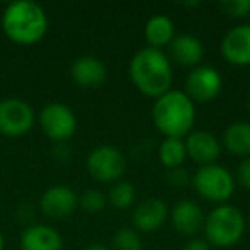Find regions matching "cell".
I'll use <instances>...</instances> for the list:
<instances>
[{
	"label": "cell",
	"instance_id": "5bb4252c",
	"mask_svg": "<svg viewBox=\"0 0 250 250\" xmlns=\"http://www.w3.org/2000/svg\"><path fill=\"white\" fill-rule=\"evenodd\" d=\"M168 218V208L165 201L158 197H151L143 201L136 208L132 214V223L137 231L151 233L158 229Z\"/></svg>",
	"mask_w": 250,
	"mask_h": 250
},
{
	"label": "cell",
	"instance_id": "ffe728a7",
	"mask_svg": "<svg viewBox=\"0 0 250 250\" xmlns=\"http://www.w3.org/2000/svg\"><path fill=\"white\" fill-rule=\"evenodd\" d=\"M160 161L167 168L173 170V168H180V165L184 163L187 151H185V144L182 139H175V137H165L163 143L160 144Z\"/></svg>",
	"mask_w": 250,
	"mask_h": 250
},
{
	"label": "cell",
	"instance_id": "4316f807",
	"mask_svg": "<svg viewBox=\"0 0 250 250\" xmlns=\"http://www.w3.org/2000/svg\"><path fill=\"white\" fill-rule=\"evenodd\" d=\"M83 250H111V249L106 245H101V243H91V245L84 247Z\"/></svg>",
	"mask_w": 250,
	"mask_h": 250
},
{
	"label": "cell",
	"instance_id": "e0dca14e",
	"mask_svg": "<svg viewBox=\"0 0 250 250\" xmlns=\"http://www.w3.org/2000/svg\"><path fill=\"white\" fill-rule=\"evenodd\" d=\"M170 55L180 65H197L204 55L201 40L192 35H178L170 43Z\"/></svg>",
	"mask_w": 250,
	"mask_h": 250
},
{
	"label": "cell",
	"instance_id": "f1b7e54d",
	"mask_svg": "<svg viewBox=\"0 0 250 250\" xmlns=\"http://www.w3.org/2000/svg\"><path fill=\"white\" fill-rule=\"evenodd\" d=\"M245 221H247V226H249V229H250V212H249V218H247Z\"/></svg>",
	"mask_w": 250,
	"mask_h": 250
},
{
	"label": "cell",
	"instance_id": "2e32d148",
	"mask_svg": "<svg viewBox=\"0 0 250 250\" xmlns=\"http://www.w3.org/2000/svg\"><path fill=\"white\" fill-rule=\"evenodd\" d=\"M22 250H62V236L48 225H33L21 235Z\"/></svg>",
	"mask_w": 250,
	"mask_h": 250
},
{
	"label": "cell",
	"instance_id": "277c9868",
	"mask_svg": "<svg viewBox=\"0 0 250 250\" xmlns=\"http://www.w3.org/2000/svg\"><path fill=\"white\" fill-rule=\"evenodd\" d=\"M247 221L242 211L231 204L216 206L204 218L206 242L214 247H231L243 236Z\"/></svg>",
	"mask_w": 250,
	"mask_h": 250
},
{
	"label": "cell",
	"instance_id": "6da1fadb",
	"mask_svg": "<svg viewBox=\"0 0 250 250\" xmlns=\"http://www.w3.org/2000/svg\"><path fill=\"white\" fill-rule=\"evenodd\" d=\"M129 74L134 86L143 94L160 98L168 93L173 81L170 60L158 48H143L136 52L129 65Z\"/></svg>",
	"mask_w": 250,
	"mask_h": 250
},
{
	"label": "cell",
	"instance_id": "ac0fdd59",
	"mask_svg": "<svg viewBox=\"0 0 250 250\" xmlns=\"http://www.w3.org/2000/svg\"><path fill=\"white\" fill-rule=\"evenodd\" d=\"M223 144L226 151L233 156L250 158V124L249 122H235L228 125L223 132Z\"/></svg>",
	"mask_w": 250,
	"mask_h": 250
},
{
	"label": "cell",
	"instance_id": "4fadbf2b",
	"mask_svg": "<svg viewBox=\"0 0 250 250\" xmlns=\"http://www.w3.org/2000/svg\"><path fill=\"white\" fill-rule=\"evenodd\" d=\"M184 144H185V151H187V156H190L201 167L214 163L216 158L219 156V151H221L219 141L216 139L214 134L208 132V130L190 132Z\"/></svg>",
	"mask_w": 250,
	"mask_h": 250
},
{
	"label": "cell",
	"instance_id": "8fae6325",
	"mask_svg": "<svg viewBox=\"0 0 250 250\" xmlns=\"http://www.w3.org/2000/svg\"><path fill=\"white\" fill-rule=\"evenodd\" d=\"M221 55L233 65L250 63V24L233 28L221 40Z\"/></svg>",
	"mask_w": 250,
	"mask_h": 250
},
{
	"label": "cell",
	"instance_id": "52a82bcc",
	"mask_svg": "<svg viewBox=\"0 0 250 250\" xmlns=\"http://www.w3.org/2000/svg\"><path fill=\"white\" fill-rule=\"evenodd\" d=\"M35 124L31 104L19 98H5L0 101V132L4 136H22Z\"/></svg>",
	"mask_w": 250,
	"mask_h": 250
},
{
	"label": "cell",
	"instance_id": "cb8c5ba5",
	"mask_svg": "<svg viewBox=\"0 0 250 250\" xmlns=\"http://www.w3.org/2000/svg\"><path fill=\"white\" fill-rule=\"evenodd\" d=\"M219 7L231 18H242L250 12V0H225Z\"/></svg>",
	"mask_w": 250,
	"mask_h": 250
},
{
	"label": "cell",
	"instance_id": "8992f818",
	"mask_svg": "<svg viewBox=\"0 0 250 250\" xmlns=\"http://www.w3.org/2000/svg\"><path fill=\"white\" fill-rule=\"evenodd\" d=\"M86 167L89 175L98 182L110 184L118 182L125 173V156L115 146H98L89 153L86 160Z\"/></svg>",
	"mask_w": 250,
	"mask_h": 250
},
{
	"label": "cell",
	"instance_id": "83f0119b",
	"mask_svg": "<svg viewBox=\"0 0 250 250\" xmlns=\"http://www.w3.org/2000/svg\"><path fill=\"white\" fill-rule=\"evenodd\" d=\"M4 245H5V242H4V235H2V231H0V250H4Z\"/></svg>",
	"mask_w": 250,
	"mask_h": 250
},
{
	"label": "cell",
	"instance_id": "603a6c76",
	"mask_svg": "<svg viewBox=\"0 0 250 250\" xmlns=\"http://www.w3.org/2000/svg\"><path fill=\"white\" fill-rule=\"evenodd\" d=\"M79 204L84 211L87 212H100L104 209V204H106V197L101 194L100 190H86L79 199Z\"/></svg>",
	"mask_w": 250,
	"mask_h": 250
},
{
	"label": "cell",
	"instance_id": "44dd1931",
	"mask_svg": "<svg viewBox=\"0 0 250 250\" xmlns=\"http://www.w3.org/2000/svg\"><path fill=\"white\" fill-rule=\"evenodd\" d=\"M134 199H136V188L130 182L125 180L115 182L108 194V201L115 209H127L129 206H132Z\"/></svg>",
	"mask_w": 250,
	"mask_h": 250
},
{
	"label": "cell",
	"instance_id": "7c38bea8",
	"mask_svg": "<svg viewBox=\"0 0 250 250\" xmlns=\"http://www.w3.org/2000/svg\"><path fill=\"white\" fill-rule=\"evenodd\" d=\"M70 76L74 83L86 89L100 87L106 79V67L100 59L93 55L77 57L70 65Z\"/></svg>",
	"mask_w": 250,
	"mask_h": 250
},
{
	"label": "cell",
	"instance_id": "d6986e66",
	"mask_svg": "<svg viewBox=\"0 0 250 250\" xmlns=\"http://www.w3.org/2000/svg\"><path fill=\"white\" fill-rule=\"evenodd\" d=\"M144 36H146L147 43L151 48H158L170 45L171 40L175 38V24L168 16L156 14L146 22L144 28Z\"/></svg>",
	"mask_w": 250,
	"mask_h": 250
},
{
	"label": "cell",
	"instance_id": "9a60e30c",
	"mask_svg": "<svg viewBox=\"0 0 250 250\" xmlns=\"http://www.w3.org/2000/svg\"><path fill=\"white\" fill-rule=\"evenodd\" d=\"M204 212L197 206V202L188 201H178L171 209V223H173L175 229L180 235L192 236L204 226Z\"/></svg>",
	"mask_w": 250,
	"mask_h": 250
},
{
	"label": "cell",
	"instance_id": "484cf974",
	"mask_svg": "<svg viewBox=\"0 0 250 250\" xmlns=\"http://www.w3.org/2000/svg\"><path fill=\"white\" fill-rule=\"evenodd\" d=\"M182 250H211V245H209L206 240L194 238V240H190V242L185 243Z\"/></svg>",
	"mask_w": 250,
	"mask_h": 250
},
{
	"label": "cell",
	"instance_id": "5b68a950",
	"mask_svg": "<svg viewBox=\"0 0 250 250\" xmlns=\"http://www.w3.org/2000/svg\"><path fill=\"white\" fill-rule=\"evenodd\" d=\"M192 185L201 197L212 202H225L235 192V178L219 165H204L192 177Z\"/></svg>",
	"mask_w": 250,
	"mask_h": 250
},
{
	"label": "cell",
	"instance_id": "7402d4cb",
	"mask_svg": "<svg viewBox=\"0 0 250 250\" xmlns=\"http://www.w3.org/2000/svg\"><path fill=\"white\" fill-rule=\"evenodd\" d=\"M113 249L111 250H141V238L134 229L122 228L111 238Z\"/></svg>",
	"mask_w": 250,
	"mask_h": 250
},
{
	"label": "cell",
	"instance_id": "ba28073f",
	"mask_svg": "<svg viewBox=\"0 0 250 250\" xmlns=\"http://www.w3.org/2000/svg\"><path fill=\"white\" fill-rule=\"evenodd\" d=\"M40 125L43 132L57 143H63L74 136L77 120L74 111L63 103H50L40 113Z\"/></svg>",
	"mask_w": 250,
	"mask_h": 250
},
{
	"label": "cell",
	"instance_id": "3957f363",
	"mask_svg": "<svg viewBox=\"0 0 250 250\" xmlns=\"http://www.w3.org/2000/svg\"><path fill=\"white\" fill-rule=\"evenodd\" d=\"M2 28L12 42L19 45H33L45 36L48 18L42 5L33 0H16L2 14Z\"/></svg>",
	"mask_w": 250,
	"mask_h": 250
},
{
	"label": "cell",
	"instance_id": "f546056e",
	"mask_svg": "<svg viewBox=\"0 0 250 250\" xmlns=\"http://www.w3.org/2000/svg\"><path fill=\"white\" fill-rule=\"evenodd\" d=\"M247 104H249V111H250V94H249V103H247Z\"/></svg>",
	"mask_w": 250,
	"mask_h": 250
},
{
	"label": "cell",
	"instance_id": "30bf717a",
	"mask_svg": "<svg viewBox=\"0 0 250 250\" xmlns=\"http://www.w3.org/2000/svg\"><path fill=\"white\" fill-rule=\"evenodd\" d=\"M77 202H79V199L70 187L53 185L43 192L42 199H40V208H42L43 214L48 218L62 219L72 214L74 209L77 208Z\"/></svg>",
	"mask_w": 250,
	"mask_h": 250
},
{
	"label": "cell",
	"instance_id": "9c48e42d",
	"mask_svg": "<svg viewBox=\"0 0 250 250\" xmlns=\"http://www.w3.org/2000/svg\"><path fill=\"white\" fill-rule=\"evenodd\" d=\"M219 91H221V76L212 67L199 65L188 74L185 83V94L192 101L208 103L218 96Z\"/></svg>",
	"mask_w": 250,
	"mask_h": 250
},
{
	"label": "cell",
	"instance_id": "7a4b0ae2",
	"mask_svg": "<svg viewBox=\"0 0 250 250\" xmlns=\"http://www.w3.org/2000/svg\"><path fill=\"white\" fill-rule=\"evenodd\" d=\"M153 122L165 137H187L195 122L194 101L184 91L170 89L154 101Z\"/></svg>",
	"mask_w": 250,
	"mask_h": 250
},
{
	"label": "cell",
	"instance_id": "d4e9b609",
	"mask_svg": "<svg viewBox=\"0 0 250 250\" xmlns=\"http://www.w3.org/2000/svg\"><path fill=\"white\" fill-rule=\"evenodd\" d=\"M236 178H238V182L247 188V190H250V158H245V160L238 165Z\"/></svg>",
	"mask_w": 250,
	"mask_h": 250
}]
</instances>
